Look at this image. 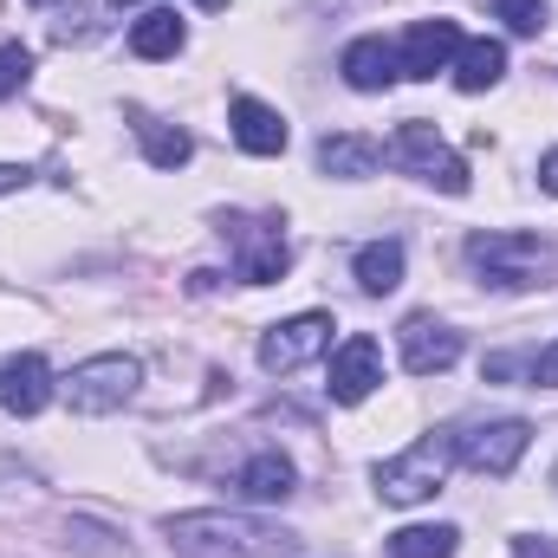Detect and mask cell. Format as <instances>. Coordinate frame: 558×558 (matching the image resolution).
<instances>
[{"label": "cell", "instance_id": "cell-1", "mask_svg": "<svg viewBox=\"0 0 558 558\" xmlns=\"http://www.w3.org/2000/svg\"><path fill=\"white\" fill-rule=\"evenodd\" d=\"M162 539L182 558H292V533L254 513H175L162 520Z\"/></svg>", "mask_w": 558, "mask_h": 558}, {"label": "cell", "instance_id": "cell-2", "mask_svg": "<svg viewBox=\"0 0 558 558\" xmlns=\"http://www.w3.org/2000/svg\"><path fill=\"white\" fill-rule=\"evenodd\" d=\"M448 468H454V428H435V435H416L403 454L377 461L371 481H377V494H384L390 507H422V500L441 494Z\"/></svg>", "mask_w": 558, "mask_h": 558}, {"label": "cell", "instance_id": "cell-3", "mask_svg": "<svg viewBox=\"0 0 558 558\" xmlns=\"http://www.w3.org/2000/svg\"><path fill=\"white\" fill-rule=\"evenodd\" d=\"M468 267L487 279L494 292H526V286H539V274L553 267V247L539 234L500 228V234H474L468 241Z\"/></svg>", "mask_w": 558, "mask_h": 558}, {"label": "cell", "instance_id": "cell-4", "mask_svg": "<svg viewBox=\"0 0 558 558\" xmlns=\"http://www.w3.org/2000/svg\"><path fill=\"white\" fill-rule=\"evenodd\" d=\"M137 384H143L137 357L131 351H105V357L72 364V377L59 384V397L72 403V416H111V410H124L137 397Z\"/></svg>", "mask_w": 558, "mask_h": 558}, {"label": "cell", "instance_id": "cell-5", "mask_svg": "<svg viewBox=\"0 0 558 558\" xmlns=\"http://www.w3.org/2000/svg\"><path fill=\"white\" fill-rule=\"evenodd\" d=\"M397 169H410V175H422V182H435L441 195H468V162L441 143V131L428 124V118H410V124H397V137H390V149H384Z\"/></svg>", "mask_w": 558, "mask_h": 558}, {"label": "cell", "instance_id": "cell-6", "mask_svg": "<svg viewBox=\"0 0 558 558\" xmlns=\"http://www.w3.org/2000/svg\"><path fill=\"white\" fill-rule=\"evenodd\" d=\"M526 441H533V422H520V416L474 422V428H454V461H468L474 474H494V481H507V474L520 468Z\"/></svg>", "mask_w": 558, "mask_h": 558}, {"label": "cell", "instance_id": "cell-7", "mask_svg": "<svg viewBox=\"0 0 558 558\" xmlns=\"http://www.w3.org/2000/svg\"><path fill=\"white\" fill-rule=\"evenodd\" d=\"M331 312H299V318H286V325H274L267 338H260V371H274V377H286V371H299V364H312V357H325L331 351Z\"/></svg>", "mask_w": 558, "mask_h": 558}, {"label": "cell", "instance_id": "cell-8", "mask_svg": "<svg viewBox=\"0 0 558 558\" xmlns=\"http://www.w3.org/2000/svg\"><path fill=\"white\" fill-rule=\"evenodd\" d=\"M377 384H384V344H377V338H364V331H357V338H344V344L331 351V364H325V390H331V403H344V410H351V403H364Z\"/></svg>", "mask_w": 558, "mask_h": 558}, {"label": "cell", "instance_id": "cell-9", "mask_svg": "<svg viewBox=\"0 0 558 558\" xmlns=\"http://www.w3.org/2000/svg\"><path fill=\"white\" fill-rule=\"evenodd\" d=\"M454 52H461V26L454 20H416L403 33V46H397V72L403 78H435V72L454 65Z\"/></svg>", "mask_w": 558, "mask_h": 558}, {"label": "cell", "instance_id": "cell-10", "mask_svg": "<svg viewBox=\"0 0 558 558\" xmlns=\"http://www.w3.org/2000/svg\"><path fill=\"white\" fill-rule=\"evenodd\" d=\"M403 371L410 377H435V371H448L454 357H461V331L454 325H441L435 312H416V318H403Z\"/></svg>", "mask_w": 558, "mask_h": 558}, {"label": "cell", "instance_id": "cell-11", "mask_svg": "<svg viewBox=\"0 0 558 558\" xmlns=\"http://www.w3.org/2000/svg\"><path fill=\"white\" fill-rule=\"evenodd\" d=\"M52 403V364L39 351H20L0 364V410L7 416H39Z\"/></svg>", "mask_w": 558, "mask_h": 558}, {"label": "cell", "instance_id": "cell-12", "mask_svg": "<svg viewBox=\"0 0 558 558\" xmlns=\"http://www.w3.org/2000/svg\"><path fill=\"white\" fill-rule=\"evenodd\" d=\"M234 494H241V500H254V507H279V500H292V494H299V468H292L279 448H260V454H247V461H241Z\"/></svg>", "mask_w": 558, "mask_h": 558}, {"label": "cell", "instance_id": "cell-13", "mask_svg": "<svg viewBox=\"0 0 558 558\" xmlns=\"http://www.w3.org/2000/svg\"><path fill=\"white\" fill-rule=\"evenodd\" d=\"M338 72H344V85L351 92H390L403 72H397V46L390 39H377V33H364V39H351L344 46V59H338Z\"/></svg>", "mask_w": 558, "mask_h": 558}, {"label": "cell", "instance_id": "cell-14", "mask_svg": "<svg viewBox=\"0 0 558 558\" xmlns=\"http://www.w3.org/2000/svg\"><path fill=\"white\" fill-rule=\"evenodd\" d=\"M228 124H234V143L247 149V156H279L292 131H286V118H279L274 105H260V98H234L228 105Z\"/></svg>", "mask_w": 558, "mask_h": 558}, {"label": "cell", "instance_id": "cell-15", "mask_svg": "<svg viewBox=\"0 0 558 558\" xmlns=\"http://www.w3.org/2000/svg\"><path fill=\"white\" fill-rule=\"evenodd\" d=\"M507 78V46L500 39H461V52H454V92H494Z\"/></svg>", "mask_w": 558, "mask_h": 558}, {"label": "cell", "instance_id": "cell-16", "mask_svg": "<svg viewBox=\"0 0 558 558\" xmlns=\"http://www.w3.org/2000/svg\"><path fill=\"white\" fill-rule=\"evenodd\" d=\"M377 162H384V143L377 137H318V169L325 175H344V182H364V175H377Z\"/></svg>", "mask_w": 558, "mask_h": 558}, {"label": "cell", "instance_id": "cell-17", "mask_svg": "<svg viewBox=\"0 0 558 558\" xmlns=\"http://www.w3.org/2000/svg\"><path fill=\"white\" fill-rule=\"evenodd\" d=\"M241 241H247V254H241V279H247V286H274V279H286L292 247H286V234H279L274 221H267V234H241Z\"/></svg>", "mask_w": 558, "mask_h": 558}, {"label": "cell", "instance_id": "cell-18", "mask_svg": "<svg viewBox=\"0 0 558 558\" xmlns=\"http://www.w3.org/2000/svg\"><path fill=\"white\" fill-rule=\"evenodd\" d=\"M182 39H189V26H182L169 7L143 13L137 26H131V52H137V59H175V52H182Z\"/></svg>", "mask_w": 558, "mask_h": 558}, {"label": "cell", "instance_id": "cell-19", "mask_svg": "<svg viewBox=\"0 0 558 558\" xmlns=\"http://www.w3.org/2000/svg\"><path fill=\"white\" fill-rule=\"evenodd\" d=\"M131 124H137V143H143V156H149L156 169H182V162L195 156L189 131H175V124H162V118H149V111H137Z\"/></svg>", "mask_w": 558, "mask_h": 558}, {"label": "cell", "instance_id": "cell-20", "mask_svg": "<svg viewBox=\"0 0 558 558\" xmlns=\"http://www.w3.org/2000/svg\"><path fill=\"white\" fill-rule=\"evenodd\" d=\"M357 286H364L371 299L397 292V286H403V241H371V247H357Z\"/></svg>", "mask_w": 558, "mask_h": 558}, {"label": "cell", "instance_id": "cell-21", "mask_svg": "<svg viewBox=\"0 0 558 558\" xmlns=\"http://www.w3.org/2000/svg\"><path fill=\"white\" fill-rule=\"evenodd\" d=\"M461 533L454 526H403L390 533V558H454Z\"/></svg>", "mask_w": 558, "mask_h": 558}, {"label": "cell", "instance_id": "cell-22", "mask_svg": "<svg viewBox=\"0 0 558 558\" xmlns=\"http://www.w3.org/2000/svg\"><path fill=\"white\" fill-rule=\"evenodd\" d=\"M481 7H494V13L507 20V33H520V39H539V33H546V20H553V7H546V0H481Z\"/></svg>", "mask_w": 558, "mask_h": 558}, {"label": "cell", "instance_id": "cell-23", "mask_svg": "<svg viewBox=\"0 0 558 558\" xmlns=\"http://www.w3.org/2000/svg\"><path fill=\"white\" fill-rule=\"evenodd\" d=\"M26 78H33V52H26L20 39H7V46H0V105H7Z\"/></svg>", "mask_w": 558, "mask_h": 558}, {"label": "cell", "instance_id": "cell-24", "mask_svg": "<svg viewBox=\"0 0 558 558\" xmlns=\"http://www.w3.org/2000/svg\"><path fill=\"white\" fill-rule=\"evenodd\" d=\"M526 384H533V390H558V338L533 357V377H526Z\"/></svg>", "mask_w": 558, "mask_h": 558}, {"label": "cell", "instance_id": "cell-25", "mask_svg": "<svg viewBox=\"0 0 558 558\" xmlns=\"http://www.w3.org/2000/svg\"><path fill=\"white\" fill-rule=\"evenodd\" d=\"M26 182H33L26 162H0V195H13V189H26Z\"/></svg>", "mask_w": 558, "mask_h": 558}, {"label": "cell", "instance_id": "cell-26", "mask_svg": "<svg viewBox=\"0 0 558 558\" xmlns=\"http://www.w3.org/2000/svg\"><path fill=\"white\" fill-rule=\"evenodd\" d=\"M539 189H546V195H558V149H546V156H539Z\"/></svg>", "mask_w": 558, "mask_h": 558}, {"label": "cell", "instance_id": "cell-27", "mask_svg": "<svg viewBox=\"0 0 558 558\" xmlns=\"http://www.w3.org/2000/svg\"><path fill=\"white\" fill-rule=\"evenodd\" d=\"M111 7H118V13H124V7H137V0H111Z\"/></svg>", "mask_w": 558, "mask_h": 558}, {"label": "cell", "instance_id": "cell-28", "mask_svg": "<svg viewBox=\"0 0 558 558\" xmlns=\"http://www.w3.org/2000/svg\"><path fill=\"white\" fill-rule=\"evenodd\" d=\"M202 7H228V0H202Z\"/></svg>", "mask_w": 558, "mask_h": 558}, {"label": "cell", "instance_id": "cell-29", "mask_svg": "<svg viewBox=\"0 0 558 558\" xmlns=\"http://www.w3.org/2000/svg\"><path fill=\"white\" fill-rule=\"evenodd\" d=\"M553 494H558V468H553Z\"/></svg>", "mask_w": 558, "mask_h": 558}, {"label": "cell", "instance_id": "cell-30", "mask_svg": "<svg viewBox=\"0 0 558 558\" xmlns=\"http://www.w3.org/2000/svg\"><path fill=\"white\" fill-rule=\"evenodd\" d=\"M33 7H52V0H33Z\"/></svg>", "mask_w": 558, "mask_h": 558}]
</instances>
